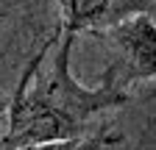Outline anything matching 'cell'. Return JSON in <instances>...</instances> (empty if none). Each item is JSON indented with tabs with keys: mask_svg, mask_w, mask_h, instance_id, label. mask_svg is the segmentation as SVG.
Masks as SVG:
<instances>
[{
	"mask_svg": "<svg viewBox=\"0 0 156 150\" xmlns=\"http://www.w3.org/2000/svg\"><path fill=\"white\" fill-rule=\"evenodd\" d=\"M134 14H153V0H62L67 33L114 28Z\"/></svg>",
	"mask_w": 156,
	"mask_h": 150,
	"instance_id": "2",
	"label": "cell"
},
{
	"mask_svg": "<svg viewBox=\"0 0 156 150\" xmlns=\"http://www.w3.org/2000/svg\"><path fill=\"white\" fill-rule=\"evenodd\" d=\"M62 45L48 72H42V59L50 47V39L42 45L28 64L23 81L17 84L11 111H9V134L6 145L11 150L42 142L81 139L87 136V122L101 111L117 108L128 103V92L117 84L114 70L103 78L98 89L81 86L70 72V53L75 33L58 36Z\"/></svg>",
	"mask_w": 156,
	"mask_h": 150,
	"instance_id": "1",
	"label": "cell"
},
{
	"mask_svg": "<svg viewBox=\"0 0 156 150\" xmlns=\"http://www.w3.org/2000/svg\"><path fill=\"white\" fill-rule=\"evenodd\" d=\"M112 39L128 64V78H153L156 72V33L153 14H134L112 28Z\"/></svg>",
	"mask_w": 156,
	"mask_h": 150,
	"instance_id": "3",
	"label": "cell"
},
{
	"mask_svg": "<svg viewBox=\"0 0 156 150\" xmlns=\"http://www.w3.org/2000/svg\"><path fill=\"white\" fill-rule=\"evenodd\" d=\"M103 142L101 139H62V142H42V145H25V147H17V150H98Z\"/></svg>",
	"mask_w": 156,
	"mask_h": 150,
	"instance_id": "4",
	"label": "cell"
}]
</instances>
